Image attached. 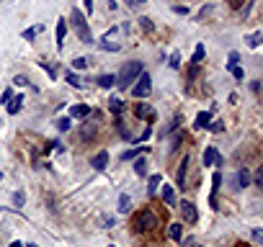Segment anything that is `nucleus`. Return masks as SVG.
Returning a JSON list of instances; mask_svg holds the SVG:
<instances>
[{"label": "nucleus", "mask_w": 263, "mask_h": 247, "mask_svg": "<svg viewBox=\"0 0 263 247\" xmlns=\"http://www.w3.org/2000/svg\"><path fill=\"white\" fill-rule=\"evenodd\" d=\"M127 3H129V5H134V0H127Z\"/></svg>", "instance_id": "nucleus-50"}, {"label": "nucleus", "mask_w": 263, "mask_h": 247, "mask_svg": "<svg viewBox=\"0 0 263 247\" xmlns=\"http://www.w3.org/2000/svg\"><path fill=\"white\" fill-rule=\"evenodd\" d=\"M168 235H170V240L173 242H181L183 240V227H181V222H173L168 227Z\"/></svg>", "instance_id": "nucleus-13"}, {"label": "nucleus", "mask_w": 263, "mask_h": 247, "mask_svg": "<svg viewBox=\"0 0 263 247\" xmlns=\"http://www.w3.org/2000/svg\"><path fill=\"white\" fill-rule=\"evenodd\" d=\"M199 77V65H194L191 62V67H189V80H196Z\"/></svg>", "instance_id": "nucleus-39"}, {"label": "nucleus", "mask_w": 263, "mask_h": 247, "mask_svg": "<svg viewBox=\"0 0 263 247\" xmlns=\"http://www.w3.org/2000/svg\"><path fill=\"white\" fill-rule=\"evenodd\" d=\"M139 72H142V62H137V59L127 62V65L121 67V72H119V77H116V83H114V85H119V90L132 88V83L139 77Z\"/></svg>", "instance_id": "nucleus-1"}, {"label": "nucleus", "mask_w": 263, "mask_h": 247, "mask_svg": "<svg viewBox=\"0 0 263 247\" xmlns=\"http://www.w3.org/2000/svg\"><path fill=\"white\" fill-rule=\"evenodd\" d=\"M41 31H44V26H41V23H39V26H31V28H26V31H23V39H26V41H34V39L41 34Z\"/></svg>", "instance_id": "nucleus-18"}, {"label": "nucleus", "mask_w": 263, "mask_h": 247, "mask_svg": "<svg viewBox=\"0 0 263 247\" xmlns=\"http://www.w3.org/2000/svg\"><path fill=\"white\" fill-rule=\"evenodd\" d=\"M65 34H67V21H65V18H57V28H54L57 46H62V41H65Z\"/></svg>", "instance_id": "nucleus-9"}, {"label": "nucleus", "mask_w": 263, "mask_h": 247, "mask_svg": "<svg viewBox=\"0 0 263 247\" xmlns=\"http://www.w3.org/2000/svg\"><path fill=\"white\" fill-rule=\"evenodd\" d=\"M204 54H207V49H204V44H199L196 49H194V65H201V59H204Z\"/></svg>", "instance_id": "nucleus-23"}, {"label": "nucleus", "mask_w": 263, "mask_h": 247, "mask_svg": "<svg viewBox=\"0 0 263 247\" xmlns=\"http://www.w3.org/2000/svg\"><path fill=\"white\" fill-rule=\"evenodd\" d=\"M119 211H121V214H127V211H129V196H127V193H121V196H119Z\"/></svg>", "instance_id": "nucleus-26"}, {"label": "nucleus", "mask_w": 263, "mask_h": 247, "mask_svg": "<svg viewBox=\"0 0 263 247\" xmlns=\"http://www.w3.org/2000/svg\"><path fill=\"white\" fill-rule=\"evenodd\" d=\"M134 173H137L139 178H145V175H147V162H145L142 157H139V160L134 162Z\"/></svg>", "instance_id": "nucleus-22"}, {"label": "nucleus", "mask_w": 263, "mask_h": 247, "mask_svg": "<svg viewBox=\"0 0 263 247\" xmlns=\"http://www.w3.org/2000/svg\"><path fill=\"white\" fill-rule=\"evenodd\" d=\"M207 129H209V131H214V134H220V131H225V124H222V121H214V124H209Z\"/></svg>", "instance_id": "nucleus-35"}, {"label": "nucleus", "mask_w": 263, "mask_h": 247, "mask_svg": "<svg viewBox=\"0 0 263 247\" xmlns=\"http://www.w3.org/2000/svg\"><path fill=\"white\" fill-rule=\"evenodd\" d=\"M152 227H158V216H155L152 211H139L137 216H134V229L137 232H147V229H152Z\"/></svg>", "instance_id": "nucleus-4"}, {"label": "nucleus", "mask_w": 263, "mask_h": 247, "mask_svg": "<svg viewBox=\"0 0 263 247\" xmlns=\"http://www.w3.org/2000/svg\"><path fill=\"white\" fill-rule=\"evenodd\" d=\"M10 247H23V242H18V240H15V242H13Z\"/></svg>", "instance_id": "nucleus-47"}, {"label": "nucleus", "mask_w": 263, "mask_h": 247, "mask_svg": "<svg viewBox=\"0 0 263 247\" xmlns=\"http://www.w3.org/2000/svg\"><path fill=\"white\" fill-rule=\"evenodd\" d=\"M83 5H85L88 13H93V0H83Z\"/></svg>", "instance_id": "nucleus-46"}, {"label": "nucleus", "mask_w": 263, "mask_h": 247, "mask_svg": "<svg viewBox=\"0 0 263 247\" xmlns=\"http://www.w3.org/2000/svg\"><path fill=\"white\" fill-rule=\"evenodd\" d=\"M137 3H147V0H134V5H137Z\"/></svg>", "instance_id": "nucleus-48"}, {"label": "nucleus", "mask_w": 263, "mask_h": 247, "mask_svg": "<svg viewBox=\"0 0 263 247\" xmlns=\"http://www.w3.org/2000/svg\"><path fill=\"white\" fill-rule=\"evenodd\" d=\"M261 39H263V34H261V31H256V34L248 36V44H251L253 49H256V46H261Z\"/></svg>", "instance_id": "nucleus-28"}, {"label": "nucleus", "mask_w": 263, "mask_h": 247, "mask_svg": "<svg viewBox=\"0 0 263 247\" xmlns=\"http://www.w3.org/2000/svg\"><path fill=\"white\" fill-rule=\"evenodd\" d=\"M227 70L232 72V77H235V80H243V77H245V72H243L240 65H232V67H227Z\"/></svg>", "instance_id": "nucleus-29"}, {"label": "nucleus", "mask_w": 263, "mask_h": 247, "mask_svg": "<svg viewBox=\"0 0 263 247\" xmlns=\"http://www.w3.org/2000/svg\"><path fill=\"white\" fill-rule=\"evenodd\" d=\"M178 209H181V216H183V222H189V224H196V219H199V211H196V206L191 204V201H181V204H176Z\"/></svg>", "instance_id": "nucleus-6"}, {"label": "nucleus", "mask_w": 263, "mask_h": 247, "mask_svg": "<svg viewBox=\"0 0 263 247\" xmlns=\"http://www.w3.org/2000/svg\"><path fill=\"white\" fill-rule=\"evenodd\" d=\"M132 93H134V98H147L150 93H152V77L142 70L139 72V77L134 80V85H132Z\"/></svg>", "instance_id": "nucleus-3"}, {"label": "nucleus", "mask_w": 263, "mask_h": 247, "mask_svg": "<svg viewBox=\"0 0 263 247\" xmlns=\"http://www.w3.org/2000/svg\"><path fill=\"white\" fill-rule=\"evenodd\" d=\"M90 165H93V170H98V173H101V170H106V167H108V152H106V149H101V152L96 154V157H93V162H90Z\"/></svg>", "instance_id": "nucleus-8"}, {"label": "nucleus", "mask_w": 263, "mask_h": 247, "mask_svg": "<svg viewBox=\"0 0 263 247\" xmlns=\"http://www.w3.org/2000/svg\"><path fill=\"white\" fill-rule=\"evenodd\" d=\"M253 185L263 188V167H258V170H256V175H253Z\"/></svg>", "instance_id": "nucleus-33"}, {"label": "nucleus", "mask_w": 263, "mask_h": 247, "mask_svg": "<svg viewBox=\"0 0 263 247\" xmlns=\"http://www.w3.org/2000/svg\"><path fill=\"white\" fill-rule=\"evenodd\" d=\"M23 201H26V193H23V191H15V196H13L15 209H21V206H23Z\"/></svg>", "instance_id": "nucleus-31"}, {"label": "nucleus", "mask_w": 263, "mask_h": 247, "mask_svg": "<svg viewBox=\"0 0 263 247\" xmlns=\"http://www.w3.org/2000/svg\"><path fill=\"white\" fill-rule=\"evenodd\" d=\"M137 154H139V147H137V149H129V152H124L121 160H132V157H137Z\"/></svg>", "instance_id": "nucleus-40"}, {"label": "nucleus", "mask_w": 263, "mask_h": 247, "mask_svg": "<svg viewBox=\"0 0 263 247\" xmlns=\"http://www.w3.org/2000/svg\"><path fill=\"white\" fill-rule=\"evenodd\" d=\"M72 26H75V34L80 36V41L83 44H93V34H90V26H88V21H85V15L77 10V8H72Z\"/></svg>", "instance_id": "nucleus-2"}, {"label": "nucleus", "mask_w": 263, "mask_h": 247, "mask_svg": "<svg viewBox=\"0 0 263 247\" xmlns=\"http://www.w3.org/2000/svg\"><path fill=\"white\" fill-rule=\"evenodd\" d=\"M191 247H201V245H191Z\"/></svg>", "instance_id": "nucleus-51"}, {"label": "nucleus", "mask_w": 263, "mask_h": 247, "mask_svg": "<svg viewBox=\"0 0 263 247\" xmlns=\"http://www.w3.org/2000/svg\"><path fill=\"white\" fill-rule=\"evenodd\" d=\"M98 46H101V49H106V52H119L121 49V44H114V41H108V39H101Z\"/></svg>", "instance_id": "nucleus-21"}, {"label": "nucleus", "mask_w": 263, "mask_h": 247, "mask_svg": "<svg viewBox=\"0 0 263 247\" xmlns=\"http://www.w3.org/2000/svg\"><path fill=\"white\" fill-rule=\"evenodd\" d=\"M96 83H98V88H114L116 77H114V75H98V77H96Z\"/></svg>", "instance_id": "nucleus-19"}, {"label": "nucleus", "mask_w": 263, "mask_h": 247, "mask_svg": "<svg viewBox=\"0 0 263 247\" xmlns=\"http://www.w3.org/2000/svg\"><path fill=\"white\" fill-rule=\"evenodd\" d=\"M15 85H18V88H26L28 85V77H23V75H18V77H15V80H13Z\"/></svg>", "instance_id": "nucleus-41"}, {"label": "nucleus", "mask_w": 263, "mask_h": 247, "mask_svg": "<svg viewBox=\"0 0 263 247\" xmlns=\"http://www.w3.org/2000/svg\"><path fill=\"white\" fill-rule=\"evenodd\" d=\"M163 201H165L168 206H176L178 204V201H176V191L170 188V185H163Z\"/></svg>", "instance_id": "nucleus-17"}, {"label": "nucleus", "mask_w": 263, "mask_h": 247, "mask_svg": "<svg viewBox=\"0 0 263 247\" xmlns=\"http://www.w3.org/2000/svg\"><path fill=\"white\" fill-rule=\"evenodd\" d=\"M65 80H67L72 88H83V80H80V77H77L75 72H67V75H65Z\"/></svg>", "instance_id": "nucleus-25"}, {"label": "nucleus", "mask_w": 263, "mask_h": 247, "mask_svg": "<svg viewBox=\"0 0 263 247\" xmlns=\"http://www.w3.org/2000/svg\"><path fill=\"white\" fill-rule=\"evenodd\" d=\"M88 67V59L85 57H75L72 59V70H85Z\"/></svg>", "instance_id": "nucleus-27"}, {"label": "nucleus", "mask_w": 263, "mask_h": 247, "mask_svg": "<svg viewBox=\"0 0 263 247\" xmlns=\"http://www.w3.org/2000/svg\"><path fill=\"white\" fill-rule=\"evenodd\" d=\"M209 13H212V5H207V8H201V10H199V18H207V15H209Z\"/></svg>", "instance_id": "nucleus-43"}, {"label": "nucleus", "mask_w": 263, "mask_h": 247, "mask_svg": "<svg viewBox=\"0 0 263 247\" xmlns=\"http://www.w3.org/2000/svg\"><path fill=\"white\" fill-rule=\"evenodd\" d=\"M251 90L258 93V90H261V80H253V83H251Z\"/></svg>", "instance_id": "nucleus-45"}, {"label": "nucleus", "mask_w": 263, "mask_h": 247, "mask_svg": "<svg viewBox=\"0 0 263 247\" xmlns=\"http://www.w3.org/2000/svg\"><path fill=\"white\" fill-rule=\"evenodd\" d=\"M212 196H209V204L217 209V191H220V185H222V173H214V178H212Z\"/></svg>", "instance_id": "nucleus-12"}, {"label": "nucleus", "mask_w": 263, "mask_h": 247, "mask_svg": "<svg viewBox=\"0 0 263 247\" xmlns=\"http://www.w3.org/2000/svg\"><path fill=\"white\" fill-rule=\"evenodd\" d=\"M8 101H10V90H5L3 96H0V103H8Z\"/></svg>", "instance_id": "nucleus-44"}, {"label": "nucleus", "mask_w": 263, "mask_h": 247, "mask_svg": "<svg viewBox=\"0 0 263 247\" xmlns=\"http://www.w3.org/2000/svg\"><path fill=\"white\" fill-rule=\"evenodd\" d=\"M204 165H222V154L217 152V147L204 149Z\"/></svg>", "instance_id": "nucleus-7"}, {"label": "nucleus", "mask_w": 263, "mask_h": 247, "mask_svg": "<svg viewBox=\"0 0 263 247\" xmlns=\"http://www.w3.org/2000/svg\"><path fill=\"white\" fill-rule=\"evenodd\" d=\"M0 180H3V175H0Z\"/></svg>", "instance_id": "nucleus-52"}, {"label": "nucleus", "mask_w": 263, "mask_h": 247, "mask_svg": "<svg viewBox=\"0 0 263 247\" xmlns=\"http://www.w3.org/2000/svg\"><path fill=\"white\" fill-rule=\"evenodd\" d=\"M170 67H173V70H181V54H178V52L170 54Z\"/></svg>", "instance_id": "nucleus-34"}, {"label": "nucleus", "mask_w": 263, "mask_h": 247, "mask_svg": "<svg viewBox=\"0 0 263 247\" xmlns=\"http://www.w3.org/2000/svg\"><path fill=\"white\" fill-rule=\"evenodd\" d=\"M230 185H232V191H243V188H248V185H251V173H248V167L235 170V175H232Z\"/></svg>", "instance_id": "nucleus-5"}, {"label": "nucleus", "mask_w": 263, "mask_h": 247, "mask_svg": "<svg viewBox=\"0 0 263 247\" xmlns=\"http://www.w3.org/2000/svg\"><path fill=\"white\" fill-rule=\"evenodd\" d=\"M189 157H183V162H181V167H178V173H176V183L181 185V188H186V173H189Z\"/></svg>", "instance_id": "nucleus-11"}, {"label": "nucleus", "mask_w": 263, "mask_h": 247, "mask_svg": "<svg viewBox=\"0 0 263 247\" xmlns=\"http://www.w3.org/2000/svg\"><path fill=\"white\" fill-rule=\"evenodd\" d=\"M21 108H23V96H15V98H10V101H8V114H13V116H15V114L21 111Z\"/></svg>", "instance_id": "nucleus-16"}, {"label": "nucleus", "mask_w": 263, "mask_h": 247, "mask_svg": "<svg viewBox=\"0 0 263 247\" xmlns=\"http://www.w3.org/2000/svg\"><path fill=\"white\" fill-rule=\"evenodd\" d=\"M209 124H212V114H209V111H201V114L196 116V121H194V126H196V129H207Z\"/></svg>", "instance_id": "nucleus-15"}, {"label": "nucleus", "mask_w": 263, "mask_h": 247, "mask_svg": "<svg viewBox=\"0 0 263 247\" xmlns=\"http://www.w3.org/2000/svg\"><path fill=\"white\" fill-rule=\"evenodd\" d=\"M139 26H142V28L147 31V34H152V28H155V26H152V21L147 18V15H142V18H139Z\"/></svg>", "instance_id": "nucleus-32"}, {"label": "nucleus", "mask_w": 263, "mask_h": 247, "mask_svg": "<svg viewBox=\"0 0 263 247\" xmlns=\"http://www.w3.org/2000/svg\"><path fill=\"white\" fill-rule=\"evenodd\" d=\"M134 114H137V119H147V121L155 116L152 106H147V103H137V106H134Z\"/></svg>", "instance_id": "nucleus-10"}, {"label": "nucleus", "mask_w": 263, "mask_h": 247, "mask_svg": "<svg viewBox=\"0 0 263 247\" xmlns=\"http://www.w3.org/2000/svg\"><path fill=\"white\" fill-rule=\"evenodd\" d=\"M108 111H111V114H121L124 111V101L119 96H114L111 101H108Z\"/></svg>", "instance_id": "nucleus-20"}, {"label": "nucleus", "mask_w": 263, "mask_h": 247, "mask_svg": "<svg viewBox=\"0 0 263 247\" xmlns=\"http://www.w3.org/2000/svg\"><path fill=\"white\" fill-rule=\"evenodd\" d=\"M163 180H160V175H150V180H147V191L150 193H158V185H160Z\"/></svg>", "instance_id": "nucleus-24"}, {"label": "nucleus", "mask_w": 263, "mask_h": 247, "mask_svg": "<svg viewBox=\"0 0 263 247\" xmlns=\"http://www.w3.org/2000/svg\"><path fill=\"white\" fill-rule=\"evenodd\" d=\"M88 114H90V108H88L85 103H77V106L70 108V116H72V119H85Z\"/></svg>", "instance_id": "nucleus-14"}, {"label": "nucleus", "mask_w": 263, "mask_h": 247, "mask_svg": "<svg viewBox=\"0 0 263 247\" xmlns=\"http://www.w3.org/2000/svg\"><path fill=\"white\" fill-rule=\"evenodd\" d=\"M238 62H240V54H238V52H230V57H227V67L238 65Z\"/></svg>", "instance_id": "nucleus-37"}, {"label": "nucleus", "mask_w": 263, "mask_h": 247, "mask_svg": "<svg viewBox=\"0 0 263 247\" xmlns=\"http://www.w3.org/2000/svg\"><path fill=\"white\" fill-rule=\"evenodd\" d=\"M23 247H39V245H23Z\"/></svg>", "instance_id": "nucleus-49"}, {"label": "nucleus", "mask_w": 263, "mask_h": 247, "mask_svg": "<svg viewBox=\"0 0 263 247\" xmlns=\"http://www.w3.org/2000/svg\"><path fill=\"white\" fill-rule=\"evenodd\" d=\"M70 126H72V124H70V119H65V116H62V119H57V129H59V131H70Z\"/></svg>", "instance_id": "nucleus-30"}, {"label": "nucleus", "mask_w": 263, "mask_h": 247, "mask_svg": "<svg viewBox=\"0 0 263 247\" xmlns=\"http://www.w3.org/2000/svg\"><path fill=\"white\" fill-rule=\"evenodd\" d=\"M116 129H119V134H121L124 139H129V131H127V126H124V121H121V119H116Z\"/></svg>", "instance_id": "nucleus-36"}, {"label": "nucleus", "mask_w": 263, "mask_h": 247, "mask_svg": "<svg viewBox=\"0 0 263 247\" xmlns=\"http://www.w3.org/2000/svg\"><path fill=\"white\" fill-rule=\"evenodd\" d=\"M173 13H178V15H186V13H189V8H186V5H173Z\"/></svg>", "instance_id": "nucleus-42"}, {"label": "nucleus", "mask_w": 263, "mask_h": 247, "mask_svg": "<svg viewBox=\"0 0 263 247\" xmlns=\"http://www.w3.org/2000/svg\"><path fill=\"white\" fill-rule=\"evenodd\" d=\"M101 224H103V229H111L114 227V216H101Z\"/></svg>", "instance_id": "nucleus-38"}]
</instances>
